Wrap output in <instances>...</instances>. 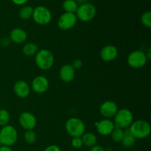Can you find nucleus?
<instances>
[{
	"label": "nucleus",
	"instance_id": "f257e3e1",
	"mask_svg": "<svg viewBox=\"0 0 151 151\" xmlns=\"http://www.w3.org/2000/svg\"><path fill=\"white\" fill-rule=\"evenodd\" d=\"M35 63L37 67L41 70H50L54 65L55 56L50 50L41 49L35 55Z\"/></svg>",
	"mask_w": 151,
	"mask_h": 151
},
{
	"label": "nucleus",
	"instance_id": "f03ea898",
	"mask_svg": "<svg viewBox=\"0 0 151 151\" xmlns=\"http://www.w3.org/2000/svg\"><path fill=\"white\" fill-rule=\"evenodd\" d=\"M128 131L137 139H143L150 136L151 126L147 121L144 119H138L132 122L128 128Z\"/></svg>",
	"mask_w": 151,
	"mask_h": 151
},
{
	"label": "nucleus",
	"instance_id": "7ed1b4c3",
	"mask_svg": "<svg viewBox=\"0 0 151 151\" xmlns=\"http://www.w3.org/2000/svg\"><path fill=\"white\" fill-rule=\"evenodd\" d=\"M65 129L70 137H81L86 132V125L83 121L78 117H71L65 123Z\"/></svg>",
	"mask_w": 151,
	"mask_h": 151
},
{
	"label": "nucleus",
	"instance_id": "20e7f679",
	"mask_svg": "<svg viewBox=\"0 0 151 151\" xmlns=\"http://www.w3.org/2000/svg\"><path fill=\"white\" fill-rule=\"evenodd\" d=\"M114 123L115 127L122 129H126L134 122V114L132 111L128 109H118L117 112L114 116Z\"/></svg>",
	"mask_w": 151,
	"mask_h": 151
},
{
	"label": "nucleus",
	"instance_id": "39448f33",
	"mask_svg": "<svg viewBox=\"0 0 151 151\" xmlns=\"http://www.w3.org/2000/svg\"><path fill=\"white\" fill-rule=\"evenodd\" d=\"M19 137L17 130L11 125L1 127L0 130V144L10 147L16 143Z\"/></svg>",
	"mask_w": 151,
	"mask_h": 151
},
{
	"label": "nucleus",
	"instance_id": "423d86ee",
	"mask_svg": "<svg viewBox=\"0 0 151 151\" xmlns=\"http://www.w3.org/2000/svg\"><path fill=\"white\" fill-rule=\"evenodd\" d=\"M97 14V8L94 4L91 3L86 2L78 6L75 15L78 20H81L83 22H91Z\"/></svg>",
	"mask_w": 151,
	"mask_h": 151
},
{
	"label": "nucleus",
	"instance_id": "0eeeda50",
	"mask_svg": "<svg viewBox=\"0 0 151 151\" xmlns=\"http://www.w3.org/2000/svg\"><path fill=\"white\" fill-rule=\"evenodd\" d=\"M52 13L49 8L43 5H39L33 8L32 19L38 25L45 26L51 22Z\"/></svg>",
	"mask_w": 151,
	"mask_h": 151
},
{
	"label": "nucleus",
	"instance_id": "6e6552de",
	"mask_svg": "<svg viewBox=\"0 0 151 151\" xmlns=\"http://www.w3.org/2000/svg\"><path fill=\"white\" fill-rule=\"evenodd\" d=\"M127 62L130 67L133 69H140L145 66L147 59L145 52L137 50L132 51L128 55Z\"/></svg>",
	"mask_w": 151,
	"mask_h": 151
},
{
	"label": "nucleus",
	"instance_id": "1a4fd4ad",
	"mask_svg": "<svg viewBox=\"0 0 151 151\" xmlns=\"http://www.w3.org/2000/svg\"><path fill=\"white\" fill-rule=\"evenodd\" d=\"M78 22V18H77L75 13H63L60 16L58 19L57 25L59 29L61 30L66 31L72 29L76 25Z\"/></svg>",
	"mask_w": 151,
	"mask_h": 151
},
{
	"label": "nucleus",
	"instance_id": "9d476101",
	"mask_svg": "<svg viewBox=\"0 0 151 151\" xmlns=\"http://www.w3.org/2000/svg\"><path fill=\"white\" fill-rule=\"evenodd\" d=\"M19 123L25 131L33 130L37 125L36 116L29 111H23L19 116Z\"/></svg>",
	"mask_w": 151,
	"mask_h": 151
},
{
	"label": "nucleus",
	"instance_id": "9b49d317",
	"mask_svg": "<svg viewBox=\"0 0 151 151\" xmlns=\"http://www.w3.org/2000/svg\"><path fill=\"white\" fill-rule=\"evenodd\" d=\"M30 88L36 94H44L50 88V81L48 78L44 75H38L32 81Z\"/></svg>",
	"mask_w": 151,
	"mask_h": 151
},
{
	"label": "nucleus",
	"instance_id": "f8f14e48",
	"mask_svg": "<svg viewBox=\"0 0 151 151\" xmlns=\"http://www.w3.org/2000/svg\"><path fill=\"white\" fill-rule=\"evenodd\" d=\"M97 133L103 137L110 136L113 130L115 128V125L111 119H105L97 121L94 124Z\"/></svg>",
	"mask_w": 151,
	"mask_h": 151
},
{
	"label": "nucleus",
	"instance_id": "ddd939ff",
	"mask_svg": "<svg viewBox=\"0 0 151 151\" xmlns=\"http://www.w3.org/2000/svg\"><path fill=\"white\" fill-rule=\"evenodd\" d=\"M118 106L112 100H106L103 102L100 107V113L105 119L114 118L118 111Z\"/></svg>",
	"mask_w": 151,
	"mask_h": 151
},
{
	"label": "nucleus",
	"instance_id": "4468645a",
	"mask_svg": "<svg viewBox=\"0 0 151 151\" xmlns=\"http://www.w3.org/2000/svg\"><path fill=\"white\" fill-rule=\"evenodd\" d=\"M13 89L16 97L20 99H25L29 97L31 91V88L29 84L23 80L16 81L13 85Z\"/></svg>",
	"mask_w": 151,
	"mask_h": 151
},
{
	"label": "nucleus",
	"instance_id": "2eb2a0df",
	"mask_svg": "<svg viewBox=\"0 0 151 151\" xmlns=\"http://www.w3.org/2000/svg\"><path fill=\"white\" fill-rule=\"evenodd\" d=\"M118 50L114 45L108 44L104 46L100 52V56L102 60L105 62H111L118 56Z\"/></svg>",
	"mask_w": 151,
	"mask_h": 151
},
{
	"label": "nucleus",
	"instance_id": "dca6fc26",
	"mask_svg": "<svg viewBox=\"0 0 151 151\" xmlns=\"http://www.w3.org/2000/svg\"><path fill=\"white\" fill-rule=\"evenodd\" d=\"M9 38L11 42L15 43V44H23L26 42L27 39V33L22 28L16 27L10 31Z\"/></svg>",
	"mask_w": 151,
	"mask_h": 151
},
{
	"label": "nucleus",
	"instance_id": "f3484780",
	"mask_svg": "<svg viewBox=\"0 0 151 151\" xmlns=\"http://www.w3.org/2000/svg\"><path fill=\"white\" fill-rule=\"evenodd\" d=\"M59 77L64 83H70L75 79V70L71 64H64L59 71Z\"/></svg>",
	"mask_w": 151,
	"mask_h": 151
},
{
	"label": "nucleus",
	"instance_id": "a211bd4d",
	"mask_svg": "<svg viewBox=\"0 0 151 151\" xmlns=\"http://www.w3.org/2000/svg\"><path fill=\"white\" fill-rule=\"evenodd\" d=\"M83 144V145L86 146L88 147H91L97 145V137L94 134L91 132L84 133L81 137Z\"/></svg>",
	"mask_w": 151,
	"mask_h": 151
},
{
	"label": "nucleus",
	"instance_id": "6ab92c4d",
	"mask_svg": "<svg viewBox=\"0 0 151 151\" xmlns=\"http://www.w3.org/2000/svg\"><path fill=\"white\" fill-rule=\"evenodd\" d=\"M38 50H39L38 46L35 43L32 42L27 43L22 47V52L24 55L27 56V57L35 56L38 52Z\"/></svg>",
	"mask_w": 151,
	"mask_h": 151
},
{
	"label": "nucleus",
	"instance_id": "aec40b11",
	"mask_svg": "<svg viewBox=\"0 0 151 151\" xmlns=\"http://www.w3.org/2000/svg\"><path fill=\"white\" fill-rule=\"evenodd\" d=\"M136 142H137V139L131 135L128 129L125 131V135H124L123 139H122V140L120 142L122 145L125 148L129 149L134 147V145L136 144Z\"/></svg>",
	"mask_w": 151,
	"mask_h": 151
},
{
	"label": "nucleus",
	"instance_id": "412c9836",
	"mask_svg": "<svg viewBox=\"0 0 151 151\" xmlns=\"http://www.w3.org/2000/svg\"><path fill=\"white\" fill-rule=\"evenodd\" d=\"M78 6L79 4L75 1V0H64L62 4V7L65 13H75Z\"/></svg>",
	"mask_w": 151,
	"mask_h": 151
},
{
	"label": "nucleus",
	"instance_id": "4be33fe9",
	"mask_svg": "<svg viewBox=\"0 0 151 151\" xmlns=\"http://www.w3.org/2000/svg\"><path fill=\"white\" fill-rule=\"evenodd\" d=\"M33 13V7L30 5H24L19 11V16L23 20L31 19Z\"/></svg>",
	"mask_w": 151,
	"mask_h": 151
},
{
	"label": "nucleus",
	"instance_id": "5701e85b",
	"mask_svg": "<svg viewBox=\"0 0 151 151\" xmlns=\"http://www.w3.org/2000/svg\"><path fill=\"white\" fill-rule=\"evenodd\" d=\"M124 135H125V130L122 129V128H116V127H115V128L111 134L112 140L116 143L121 142V141L123 139Z\"/></svg>",
	"mask_w": 151,
	"mask_h": 151
},
{
	"label": "nucleus",
	"instance_id": "b1692460",
	"mask_svg": "<svg viewBox=\"0 0 151 151\" xmlns=\"http://www.w3.org/2000/svg\"><path fill=\"white\" fill-rule=\"evenodd\" d=\"M37 135L36 133L33 130L25 131L24 134V140L28 145H33L36 142Z\"/></svg>",
	"mask_w": 151,
	"mask_h": 151
},
{
	"label": "nucleus",
	"instance_id": "393cba45",
	"mask_svg": "<svg viewBox=\"0 0 151 151\" xmlns=\"http://www.w3.org/2000/svg\"><path fill=\"white\" fill-rule=\"evenodd\" d=\"M10 120V114L7 109H0V126L8 125Z\"/></svg>",
	"mask_w": 151,
	"mask_h": 151
},
{
	"label": "nucleus",
	"instance_id": "a878e982",
	"mask_svg": "<svg viewBox=\"0 0 151 151\" xmlns=\"http://www.w3.org/2000/svg\"><path fill=\"white\" fill-rule=\"evenodd\" d=\"M141 22L145 27L150 28L151 27V12L147 10L142 13L141 16Z\"/></svg>",
	"mask_w": 151,
	"mask_h": 151
},
{
	"label": "nucleus",
	"instance_id": "bb28decb",
	"mask_svg": "<svg viewBox=\"0 0 151 151\" xmlns=\"http://www.w3.org/2000/svg\"><path fill=\"white\" fill-rule=\"evenodd\" d=\"M71 145L75 149H80L83 146L81 137H73L71 141Z\"/></svg>",
	"mask_w": 151,
	"mask_h": 151
},
{
	"label": "nucleus",
	"instance_id": "cd10ccee",
	"mask_svg": "<svg viewBox=\"0 0 151 151\" xmlns=\"http://www.w3.org/2000/svg\"><path fill=\"white\" fill-rule=\"evenodd\" d=\"M71 65H72V66L74 68L75 70H78V69H80L82 68L83 61L81 59H75V60H74L73 61H72Z\"/></svg>",
	"mask_w": 151,
	"mask_h": 151
},
{
	"label": "nucleus",
	"instance_id": "c85d7f7f",
	"mask_svg": "<svg viewBox=\"0 0 151 151\" xmlns=\"http://www.w3.org/2000/svg\"><path fill=\"white\" fill-rule=\"evenodd\" d=\"M44 151H61V149L57 145H50L47 146Z\"/></svg>",
	"mask_w": 151,
	"mask_h": 151
},
{
	"label": "nucleus",
	"instance_id": "c756f323",
	"mask_svg": "<svg viewBox=\"0 0 151 151\" xmlns=\"http://www.w3.org/2000/svg\"><path fill=\"white\" fill-rule=\"evenodd\" d=\"M10 40L9 38H3L0 40V45L2 47H8L9 44H10Z\"/></svg>",
	"mask_w": 151,
	"mask_h": 151
},
{
	"label": "nucleus",
	"instance_id": "7c9ffc66",
	"mask_svg": "<svg viewBox=\"0 0 151 151\" xmlns=\"http://www.w3.org/2000/svg\"><path fill=\"white\" fill-rule=\"evenodd\" d=\"M89 151H106V149L101 145H95L93 147H90Z\"/></svg>",
	"mask_w": 151,
	"mask_h": 151
},
{
	"label": "nucleus",
	"instance_id": "2f4dec72",
	"mask_svg": "<svg viewBox=\"0 0 151 151\" xmlns=\"http://www.w3.org/2000/svg\"><path fill=\"white\" fill-rule=\"evenodd\" d=\"M29 1V0H11L12 2L14 4L18 6H22L24 5L27 4V2Z\"/></svg>",
	"mask_w": 151,
	"mask_h": 151
},
{
	"label": "nucleus",
	"instance_id": "473e14b6",
	"mask_svg": "<svg viewBox=\"0 0 151 151\" xmlns=\"http://www.w3.org/2000/svg\"><path fill=\"white\" fill-rule=\"evenodd\" d=\"M145 55H146V57H147V60H150V58H151V48L150 47H148V48H147V50L145 52Z\"/></svg>",
	"mask_w": 151,
	"mask_h": 151
},
{
	"label": "nucleus",
	"instance_id": "72a5a7b5",
	"mask_svg": "<svg viewBox=\"0 0 151 151\" xmlns=\"http://www.w3.org/2000/svg\"><path fill=\"white\" fill-rule=\"evenodd\" d=\"M0 151H13L11 147L5 145H0Z\"/></svg>",
	"mask_w": 151,
	"mask_h": 151
},
{
	"label": "nucleus",
	"instance_id": "f704fd0d",
	"mask_svg": "<svg viewBox=\"0 0 151 151\" xmlns=\"http://www.w3.org/2000/svg\"><path fill=\"white\" fill-rule=\"evenodd\" d=\"M75 1H76L78 4H83V3H86L87 2V0H75Z\"/></svg>",
	"mask_w": 151,
	"mask_h": 151
},
{
	"label": "nucleus",
	"instance_id": "c9c22d12",
	"mask_svg": "<svg viewBox=\"0 0 151 151\" xmlns=\"http://www.w3.org/2000/svg\"><path fill=\"white\" fill-rule=\"evenodd\" d=\"M0 145H1V144H0Z\"/></svg>",
	"mask_w": 151,
	"mask_h": 151
}]
</instances>
